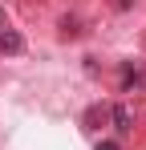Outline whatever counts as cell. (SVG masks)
<instances>
[{
  "instance_id": "1",
  "label": "cell",
  "mask_w": 146,
  "mask_h": 150,
  "mask_svg": "<svg viewBox=\"0 0 146 150\" xmlns=\"http://www.w3.org/2000/svg\"><path fill=\"white\" fill-rule=\"evenodd\" d=\"M21 49H24V37L4 28V33H0V53H21Z\"/></svg>"
},
{
  "instance_id": "4",
  "label": "cell",
  "mask_w": 146,
  "mask_h": 150,
  "mask_svg": "<svg viewBox=\"0 0 146 150\" xmlns=\"http://www.w3.org/2000/svg\"><path fill=\"white\" fill-rule=\"evenodd\" d=\"M0 28H4V8H0Z\"/></svg>"
},
{
  "instance_id": "2",
  "label": "cell",
  "mask_w": 146,
  "mask_h": 150,
  "mask_svg": "<svg viewBox=\"0 0 146 150\" xmlns=\"http://www.w3.org/2000/svg\"><path fill=\"white\" fill-rule=\"evenodd\" d=\"M114 126H118V134H126V130H130V110H114Z\"/></svg>"
},
{
  "instance_id": "3",
  "label": "cell",
  "mask_w": 146,
  "mask_h": 150,
  "mask_svg": "<svg viewBox=\"0 0 146 150\" xmlns=\"http://www.w3.org/2000/svg\"><path fill=\"white\" fill-rule=\"evenodd\" d=\"M97 150H118V142H101V146H97Z\"/></svg>"
}]
</instances>
